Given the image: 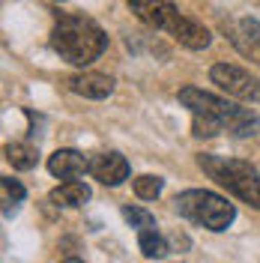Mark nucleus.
I'll return each mask as SVG.
<instances>
[{
  "label": "nucleus",
  "instance_id": "obj_13",
  "mask_svg": "<svg viewBox=\"0 0 260 263\" xmlns=\"http://www.w3.org/2000/svg\"><path fill=\"white\" fill-rule=\"evenodd\" d=\"M138 248L144 251V257H150V260H162L168 254V242H164V236L156 228H146L138 233Z\"/></svg>",
  "mask_w": 260,
  "mask_h": 263
},
{
  "label": "nucleus",
  "instance_id": "obj_12",
  "mask_svg": "<svg viewBox=\"0 0 260 263\" xmlns=\"http://www.w3.org/2000/svg\"><path fill=\"white\" fill-rule=\"evenodd\" d=\"M6 162L12 164V167H18V171H30L39 162V149L33 147V144H21V141L6 144Z\"/></svg>",
  "mask_w": 260,
  "mask_h": 263
},
{
  "label": "nucleus",
  "instance_id": "obj_3",
  "mask_svg": "<svg viewBox=\"0 0 260 263\" xmlns=\"http://www.w3.org/2000/svg\"><path fill=\"white\" fill-rule=\"evenodd\" d=\"M129 3L144 24L156 27V30H168L179 45L192 51H203L210 45L212 33L203 24H197L195 18H185L171 0H129Z\"/></svg>",
  "mask_w": 260,
  "mask_h": 263
},
{
  "label": "nucleus",
  "instance_id": "obj_14",
  "mask_svg": "<svg viewBox=\"0 0 260 263\" xmlns=\"http://www.w3.org/2000/svg\"><path fill=\"white\" fill-rule=\"evenodd\" d=\"M0 189H3V215L9 218V215H15V203H21L27 192H24V185L18 180H12V177H3Z\"/></svg>",
  "mask_w": 260,
  "mask_h": 263
},
{
  "label": "nucleus",
  "instance_id": "obj_6",
  "mask_svg": "<svg viewBox=\"0 0 260 263\" xmlns=\"http://www.w3.org/2000/svg\"><path fill=\"white\" fill-rule=\"evenodd\" d=\"M212 84H218L228 96H236L243 102H260V81L233 63H215L210 69Z\"/></svg>",
  "mask_w": 260,
  "mask_h": 263
},
{
  "label": "nucleus",
  "instance_id": "obj_17",
  "mask_svg": "<svg viewBox=\"0 0 260 263\" xmlns=\"http://www.w3.org/2000/svg\"><path fill=\"white\" fill-rule=\"evenodd\" d=\"M60 263H84V260H78V257H69V260H60Z\"/></svg>",
  "mask_w": 260,
  "mask_h": 263
},
{
  "label": "nucleus",
  "instance_id": "obj_9",
  "mask_svg": "<svg viewBox=\"0 0 260 263\" xmlns=\"http://www.w3.org/2000/svg\"><path fill=\"white\" fill-rule=\"evenodd\" d=\"M48 171L57 180H78L90 174V159H84V153L78 149H57L48 159Z\"/></svg>",
  "mask_w": 260,
  "mask_h": 263
},
{
  "label": "nucleus",
  "instance_id": "obj_15",
  "mask_svg": "<svg viewBox=\"0 0 260 263\" xmlns=\"http://www.w3.org/2000/svg\"><path fill=\"white\" fill-rule=\"evenodd\" d=\"M162 185H164L162 177L144 174V177H138V180H135V195L141 197V200H156V197L162 195Z\"/></svg>",
  "mask_w": 260,
  "mask_h": 263
},
{
  "label": "nucleus",
  "instance_id": "obj_8",
  "mask_svg": "<svg viewBox=\"0 0 260 263\" xmlns=\"http://www.w3.org/2000/svg\"><path fill=\"white\" fill-rule=\"evenodd\" d=\"M90 177L102 185H120L123 180H129V162L120 153H99L90 159Z\"/></svg>",
  "mask_w": 260,
  "mask_h": 263
},
{
  "label": "nucleus",
  "instance_id": "obj_2",
  "mask_svg": "<svg viewBox=\"0 0 260 263\" xmlns=\"http://www.w3.org/2000/svg\"><path fill=\"white\" fill-rule=\"evenodd\" d=\"M51 48L60 54V60L72 66H90L102 51L108 48V36L93 18L87 15H72L66 12L54 21L51 30Z\"/></svg>",
  "mask_w": 260,
  "mask_h": 263
},
{
  "label": "nucleus",
  "instance_id": "obj_5",
  "mask_svg": "<svg viewBox=\"0 0 260 263\" xmlns=\"http://www.w3.org/2000/svg\"><path fill=\"white\" fill-rule=\"evenodd\" d=\"M174 206L182 218H189L207 230H215V233L228 230L236 218V210H233V203H228V197L207 192V189H189V192L177 195Z\"/></svg>",
  "mask_w": 260,
  "mask_h": 263
},
{
  "label": "nucleus",
  "instance_id": "obj_10",
  "mask_svg": "<svg viewBox=\"0 0 260 263\" xmlns=\"http://www.w3.org/2000/svg\"><path fill=\"white\" fill-rule=\"evenodd\" d=\"M69 90L84 99H105V96H111V90H114V78L102 75V72H81V75L69 78Z\"/></svg>",
  "mask_w": 260,
  "mask_h": 263
},
{
  "label": "nucleus",
  "instance_id": "obj_11",
  "mask_svg": "<svg viewBox=\"0 0 260 263\" xmlns=\"http://www.w3.org/2000/svg\"><path fill=\"white\" fill-rule=\"evenodd\" d=\"M51 200H57L63 206H84L90 200V185H84L78 180H66L60 189L51 192Z\"/></svg>",
  "mask_w": 260,
  "mask_h": 263
},
{
  "label": "nucleus",
  "instance_id": "obj_4",
  "mask_svg": "<svg viewBox=\"0 0 260 263\" xmlns=\"http://www.w3.org/2000/svg\"><path fill=\"white\" fill-rule=\"evenodd\" d=\"M197 164L218 185L233 192L243 203H251L254 210H260V174L248 162L230 159V156H197Z\"/></svg>",
  "mask_w": 260,
  "mask_h": 263
},
{
  "label": "nucleus",
  "instance_id": "obj_1",
  "mask_svg": "<svg viewBox=\"0 0 260 263\" xmlns=\"http://www.w3.org/2000/svg\"><path fill=\"white\" fill-rule=\"evenodd\" d=\"M179 102L192 111V126H195L197 138H212L218 132H228L236 138H248L257 132V117L245 111L239 105H233L228 99H218L197 90V87H182L179 90Z\"/></svg>",
  "mask_w": 260,
  "mask_h": 263
},
{
  "label": "nucleus",
  "instance_id": "obj_7",
  "mask_svg": "<svg viewBox=\"0 0 260 263\" xmlns=\"http://www.w3.org/2000/svg\"><path fill=\"white\" fill-rule=\"evenodd\" d=\"M225 30H228L233 48L239 51L243 57L260 63V21L257 18H236V21H230Z\"/></svg>",
  "mask_w": 260,
  "mask_h": 263
},
{
  "label": "nucleus",
  "instance_id": "obj_16",
  "mask_svg": "<svg viewBox=\"0 0 260 263\" xmlns=\"http://www.w3.org/2000/svg\"><path fill=\"white\" fill-rule=\"evenodd\" d=\"M123 218L129 221L132 228H138V230L156 228V218H153V213H146V210H141V206H123Z\"/></svg>",
  "mask_w": 260,
  "mask_h": 263
}]
</instances>
